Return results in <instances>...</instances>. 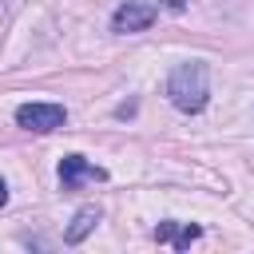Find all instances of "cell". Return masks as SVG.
<instances>
[{
	"mask_svg": "<svg viewBox=\"0 0 254 254\" xmlns=\"http://www.w3.org/2000/svg\"><path fill=\"white\" fill-rule=\"evenodd\" d=\"M16 123L24 131H36V135H48V131H60L67 123V111L60 103H20L16 107Z\"/></svg>",
	"mask_w": 254,
	"mask_h": 254,
	"instance_id": "cell-2",
	"label": "cell"
},
{
	"mask_svg": "<svg viewBox=\"0 0 254 254\" xmlns=\"http://www.w3.org/2000/svg\"><path fill=\"white\" fill-rule=\"evenodd\" d=\"M155 4H147V0H123L119 8H115V16H111V32H119V36H127V32H143V28H151L155 24Z\"/></svg>",
	"mask_w": 254,
	"mask_h": 254,
	"instance_id": "cell-3",
	"label": "cell"
},
{
	"mask_svg": "<svg viewBox=\"0 0 254 254\" xmlns=\"http://www.w3.org/2000/svg\"><path fill=\"white\" fill-rule=\"evenodd\" d=\"M95 222H99V206H79V210H75V218H71V226L64 230V238L75 246V242H83V238L95 230Z\"/></svg>",
	"mask_w": 254,
	"mask_h": 254,
	"instance_id": "cell-6",
	"label": "cell"
},
{
	"mask_svg": "<svg viewBox=\"0 0 254 254\" xmlns=\"http://www.w3.org/2000/svg\"><path fill=\"white\" fill-rule=\"evenodd\" d=\"M99 179H107V171L87 163L83 155H64L60 159V187L64 190H75L79 183H99Z\"/></svg>",
	"mask_w": 254,
	"mask_h": 254,
	"instance_id": "cell-4",
	"label": "cell"
},
{
	"mask_svg": "<svg viewBox=\"0 0 254 254\" xmlns=\"http://www.w3.org/2000/svg\"><path fill=\"white\" fill-rule=\"evenodd\" d=\"M167 99L179 107V111H202L206 99H210V75H206V64L202 60H187L171 71L167 79Z\"/></svg>",
	"mask_w": 254,
	"mask_h": 254,
	"instance_id": "cell-1",
	"label": "cell"
},
{
	"mask_svg": "<svg viewBox=\"0 0 254 254\" xmlns=\"http://www.w3.org/2000/svg\"><path fill=\"white\" fill-rule=\"evenodd\" d=\"M194 238H202V226H194V222H159L155 226V242H171L175 250H187Z\"/></svg>",
	"mask_w": 254,
	"mask_h": 254,
	"instance_id": "cell-5",
	"label": "cell"
},
{
	"mask_svg": "<svg viewBox=\"0 0 254 254\" xmlns=\"http://www.w3.org/2000/svg\"><path fill=\"white\" fill-rule=\"evenodd\" d=\"M4 202H8V183L0 179V206H4Z\"/></svg>",
	"mask_w": 254,
	"mask_h": 254,
	"instance_id": "cell-7",
	"label": "cell"
}]
</instances>
